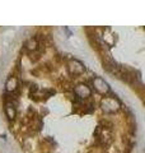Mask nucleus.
I'll use <instances>...</instances> for the list:
<instances>
[{"label":"nucleus","instance_id":"4","mask_svg":"<svg viewBox=\"0 0 145 153\" xmlns=\"http://www.w3.org/2000/svg\"><path fill=\"white\" fill-rule=\"evenodd\" d=\"M67 70H69V73L71 75L78 76L85 71V66L81 61L76 60V59H71V60H69V63H67Z\"/></svg>","mask_w":145,"mask_h":153},{"label":"nucleus","instance_id":"2","mask_svg":"<svg viewBox=\"0 0 145 153\" xmlns=\"http://www.w3.org/2000/svg\"><path fill=\"white\" fill-rule=\"evenodd\" d=\"M74 94L76 100H80V101H87L92 97V88L88 84L80 83L76 84L74 87Z\"/></svg>","mask_w":145,"mask_h":153},{"label":"nucleus","instance_id":"7","mask_svg":"<svg viewBox=\"0 0 145 153\" xmlns=\"http://www.w3.org/2000/svg\"><path fill=\"white\" fill-rule=\"evenodd\" d=\"M4 110H5V115H7V117L9 119V120H16L17 106H14V105L10 103V102H5V107H4Z\"/></svg>","mask_w":145,"mask_h":153},{"label":"nucleus","instance_id":"1","mask_svg":"<svg viewBox=\"0 0 145 153\" xmlns=\"http://www.w3.org/2000/svg\"><path fill=\"white\" fill-rule=\"evenodd\" d=\"M101 108L104 114H115L121 110V102L116 96H104L101 100Z\"/></svg>","mask_w":145,"mask_h":153},{"label":"nucleus","instance_id":"3","mask_svg":"<svg viewBox=\"0 0 145 153\" xmlns=\"http://www.w3.org/2000/svg\"><path fill=\"white\" fill-rule=\"evenodd\" d=\"M92 83H93V87L94 89L98 92L99 94L102 96H107L109 92H111V87L109 84L106 82L103 78H101V76H94L93 80H92Z\"/></svg>","mask_w":145,"mask_h":153},{"label":"nucleus","instance_id":"5","mask_svg":"<svg viewBox=\"0 0 145 153\" xmlns=\"http://www.w3.org/2000/svg\"><path fill=\"white\" fill-rule=\"evenodd\" d=\"M18 88H19V82H18V78L17 76H9L7 79V83H5V91L7 93H10V94H16L18 92Z\"/></svg>","mask_w":145,"mask_h":153},{"label":"nucleus","instance_id":"6","mask_svg":"<svg viewBox=\"0 0 145 153\" xmlns=\"http://www.w3.org/2000/svg\"><path fill=\"white\" fill-rule=\"evenodd\" d=\"M24 49H26L30 54H33V52H37L38 49H40V42L36 37H32L30 38L26 44H24Z\"/></svg>","mask_w":145,"mask_h":153}]
</instances>
